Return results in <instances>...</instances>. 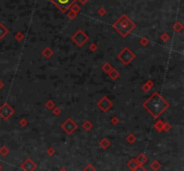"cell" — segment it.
<instances>
[{
	"label": "cell",
	"mask_w": 184,
	"mask_h": 171,
	"mask_svg": "<svg viewBox=\"0 0 184 171\" xmlns=\"http://www.w3.org/2000/svg\"><path fill=\"white\" fill-rule=\"evenodd\" d=\"M1 168H2V167H1V166H0V170H1Z\"/></svg>",
	"instance_id": "cell-9"
},
{
	"label": "cell",
	"mask_w": 184,
	"mask_h": 171,
	"mask_svg": "<svg viewBox=\"0 0 184 171\" xmlns=\"http://www.w3.org/2000/svg\"><path fill=\"white\" fill-rule=\"evenodd\" d=\"M76 1V0H50L51 3H53L62 12L68 10Z\"/></svg>",
	"instance_id": "cell-3"
},
{
	"label": "cell",
	"mask_w": 184,
	"mask_h": 171,
	"mask_svg": "<svg viewBox=\"0 0 184 171\" xmlns=\"http://www.w3.org/2000/svg\"><path fill=\"white\" fill-rule=\"evenodd\" d=\"M113 27L122 37H126L127 35L129 34L135 29L136 25L127 15H122L113 24Z\"/></svg>",
	"instance_id": "cell-2"
},
{
	"label": "cell",
	"mask_w": 184,
	"mask_h": 171,
	"mask_svg": "<svg viewBox=\"0 0 184 171\" xmlns=\"http://www.w3.org/2000/svg\"><path fill=\"white\" fill-rule=\"evenodd\" d=\"M7 33H8V30L6 29V27L4 26L2 23H0V40L3 39Z\"/></svg>",
	"instance_id": "cell-6"
},
{
	"label": "cell",
	"mask_w": 184,
	"mask_h": 171,
	"mask_svg": "<svg viewBox=\"0 0 184 171\" xmlns=\"http://www.w3.org/2000/svg\"><path fill=\"white\" fill-rule=\"evenodd\" d=\"M87 36L85 35V33H84L82 31H78L73 36V40L76 41V44L78 45H82L85 44V42L87 40Z\"/></svg>",
	"instance_id": "cell-4"
},
{
	"label": "cell",
	"mask_w": 184,
	"mask_h": 171,
	"mask_svg": "<svg viewBox=\"0 0 184 171\" xmlns=\"http://www.w3.org/2000/svg\"><path fill=\"white\" fill-rule=\"evenodd\" d=\"M7 153H8V150L6 147H2L1 149H0V154H2L3 156L6 155Z\"/></svg>",
	"instance_id": "cell-7"
},
{
	"label": "cell",
	"mask_w": 184,
	"mask_h": 171,
	"mask_svg": "<svg viewBox=\"0 0 184 171\" xmlns=\"http://www.w3.org/2000/svg\"><path fill=\"white\" fill-rule=\"evenodd\" d=\"M144 106L150 113L153 115V116H155V107H157L159 113L161 114L162 112H163L166 109L168 104L165 102V100H163L162 97L158 95L157 93H155L149 100H147V101L145 103Z\"/></svg>",
	"instance_id": "cell-1"
},
{
	"label": "cell",
	"mask_w": 184,
	"mask_h": 171,
	"mask_svg": "<svg viewBox=\"0 0 184 171\" xmlns=\"http://www.w3.org/2000/svg\"><path fill=\"white\" fill-rule=\"evenodd\" d=\"M2 85H3V84H2V82H0V89H1V88H2Z\"/></svg>",
	"instance_id": "cell-8"
},
{
	"label": "cell",
	"mask_w": 184,
	"mask_h": 171,
	"mask_svg": "<svg viewBox=\"0 0 184 171\" xmlns=\"http://www.w3.org/2000/svg\"><path fill=\"white\" fill-rule=\"evenodd\" d=\"M12 113L13 110L11 109V108L7 104H4L0 108V116L4 119H7Z\"/></svg>",
	"instance_id": "cell-5"
}]
</instances>
